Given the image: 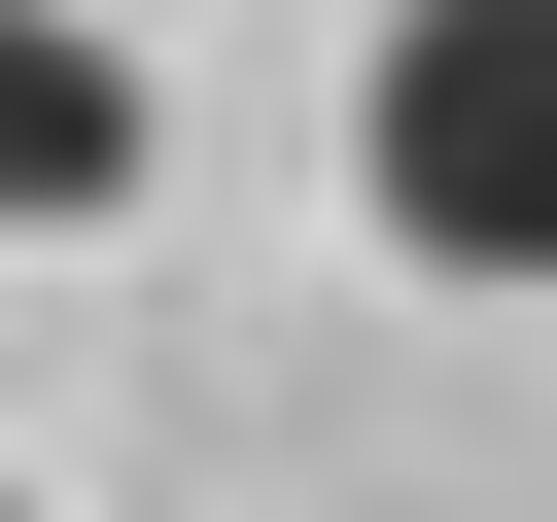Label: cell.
Masks as SVG:
<instances>
[{"instance_id": "7a4b0ae2", "label": "cell", "mask_w": 557, "mask_h": 522, "mask_svg": "<svg viewBox=\"0 0 557 522\" xmlns=\"http://www.w3.org/2000/svg\"><path fill=\"white\" fill-rule=\"evenodd\" d=\"M0 174H35L70 244L139 209V35H104V0H0Z\"/></svg>"}, {"instance_id": "6da1fadb", "label": "cell", "mask_w": 557, "mask_h": 522, "mask_svg": "<svg viewBox=\"0 0 557 522\" xmlns=\"http://www.w3.org/2000/svg\"><path fill=\"white\" fill-rule=\"evenodd\" d=\"M348 209H383L418 278H557V0H383Z\"/></svg>"}]
</instances>
